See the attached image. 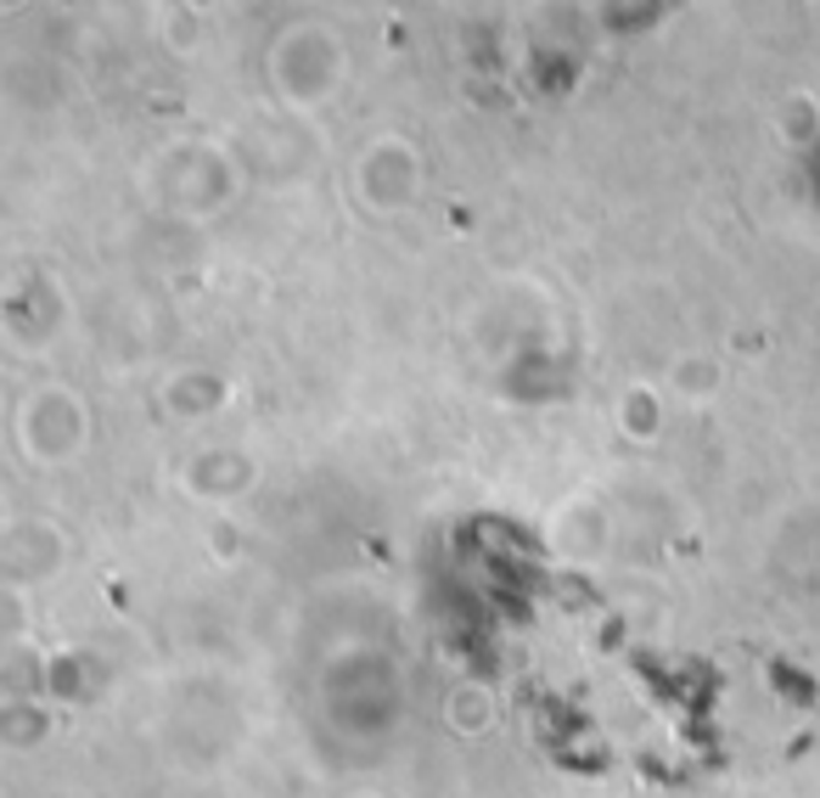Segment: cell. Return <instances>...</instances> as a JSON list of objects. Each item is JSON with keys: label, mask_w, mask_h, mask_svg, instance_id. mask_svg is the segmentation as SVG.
Here are the masks:
<instances>
[{"label": "cell", "mask_w": 820, "mask_h": 798, "mask_svg": "<svg viewBox=\"0 0 820 798\" xmlns=\"http://www.w3.org/2000/svg\"><path fill=\"white\" fill-rule=\"evenodd\" d=\"M444 708H449V720L462 726V731H484V726H489V715H495V697L467 686V691H455Z\"/></svg>", "instance_id": "obj_1"}]
</instances>
